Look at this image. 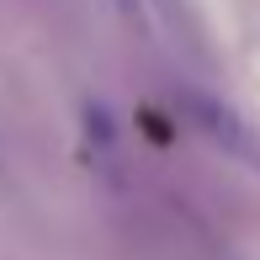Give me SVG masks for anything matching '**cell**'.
I'll list each match as a JSON object with an SVG mask.
<instances>
[{
  "instance_id": "cell-1",
  "label": "cell",
  "mask_w": 260,
  "mask_h": 260,
  "mask_svg": "<svg viewBox=\"0 0 260 260\" xmlns=\"http://www.w3.org/2000/svg\"><path fill=\"white\" fill-rule=\"evenodd\" d=\"M181 112L191 117V127L207 138L212 149H223L229 159H239V165H250V170H260V133L244 122L239 112H234L229 101L202 96V90H181Z\"/></svg>"
},
{
  "instance_id": "cell-2",
  "label": "cell",
  "mask_w": 260,
  "mask_h": 260,
  "mask_svg": "<svg viewBox=\"0 0 260 260\" xmlns=\"http://www.w3.org/2000/svg\"><path fill=\"white\" fill-rule=\"evenodd\" d=\"M127 21L149 38L170 43V48H191L197 43V21H191V6L186 0H117Z\"/></svg>"
}]
</instances>
